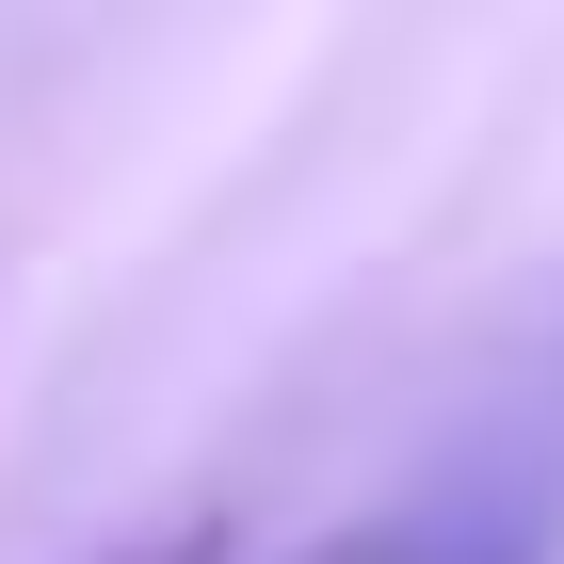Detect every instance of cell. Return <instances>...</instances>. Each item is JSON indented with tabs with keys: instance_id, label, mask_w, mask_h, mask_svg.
<instances>
[{
	"instance_id": "1",
	"label": "cell",
	"mask_w": 564,
	"mask_h": 564,
	"mask_svg": "<svg viewBox=\"0 0 564 564\" xmlns=\"http://www.w3.org/2000/svg\"><path fill=\"white\" fill-rule=\"evenodd\" d=\"M306 564H564V484L549 468H435L403 500H371L355 532H323Z\"/></svg>"
},
{
	"instance_id": "2",
	"label": "cell",
	"mask_w": 564,
	"mask_h": 564,
	"mask_svg": "<svg viewBox=\"0 0 564 564\" xmlns=\"http://www.w3.org/2000/svg\"><path fill=\"white\" fill-rule=\"evenodd\" d=\"M97 564H242V532L226 517H162V532H130V549H97Z\"/></svg>"
}]
</instances>
